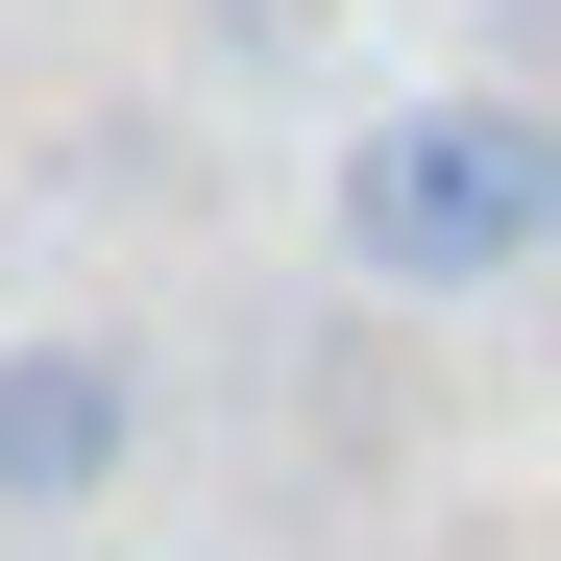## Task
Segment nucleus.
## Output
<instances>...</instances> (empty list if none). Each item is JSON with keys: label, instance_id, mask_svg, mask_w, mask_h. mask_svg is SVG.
I'll use <instances>...</instances> for the list:
<instances>
[{"label": "nucleus", "instance_id": "obj_1", "mask_svg": "<svg viewBox=\"0 0 561 561\" xmlns=\"http://www.w3.org/2000/svg\"><path fill=\"white\" fill-rule=\"evenodd\" d=\"M537 244H561V123L513 73H439V99L342 123V268L366 294H513Z\"/></svg>", "mask_w": 561, "mask_h": 561}, {"label": "nucleus", "instance_id": "obj_2", "mask_svg": "<svg viewBox=\"0 0 561 561\" xmlns=\"http://www.w3.org/2000/svg\"><path fill=\"white\" fill-rule=\"evenodd\" d=\"M147 439V366L123 342H0V513H99Z\"/></svg>", "mask_w": 561, "mask_h": 561}]
</instances>
